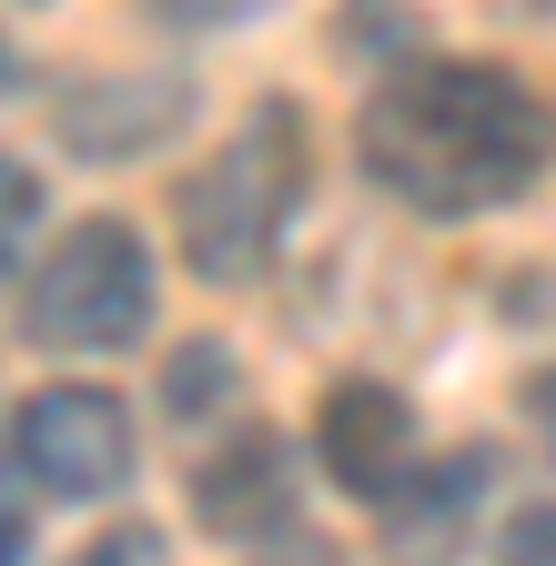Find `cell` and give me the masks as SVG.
<instances>
[{
  "mask_svg": "<svg viewBox=\"0 0 556 566\" xmlns=\"http://www.w3.org/2000/svg\"><path fill=\"white\" fill-rule=\"evenodd\" d=\"M355 142L415 212H496L556 163V112L506 61H405L365 92Z\"/></svg>",
  "mask_w": 556,
  "mask_h": 566,
  "instance_id": "obj_1",
  "label": "cell"
},
{
  "mask_svg": "<svg viewBox=\"0 0 556 566\" xmlns=\"http://www.w3.org/2000/svg\"><path fill=\"white\" fill-rule=\"evenodd\" d=\"M304 112L294 102H263L233 153H213L182 192H172V233H182V263L202 283H253L273 263V243H284L294 202H304Z\"/></svg>",
  "mask_w": 556,
  "mask_h": 566,
  "instance_id": "obj_2",
  "label": "cell"
},
{
  "mask_svg": "<svg viewBox=\"0 0 556 566\" xmlns=\"http://www.w3.org/2000/svg\"><path fill=\"white\" fill-rule=\"evenodd\" d=\"M153 324V253L122 212H92L51 243V263L21 294V334L51 354H112Z\"/></svg>",
  "mask_w": 556,
  "mask_h": 566,
  "instance_id": "obj_3",
  "label": "cell"
},
{
  "mask_svg": "<svg viewBox=\"0 0 556 566\" xmlns=\"http://www.w3.org/2000/svg\"><path fill=\"white\" fill-rule=\"evenodd\" d=\"M11 455L41 495H112L132 475V415H122L112 385H51V395L21 405Z\"/></svg>",
  "mask_w": 556,
  "mask_h": 566,
  "instance_id": "obj_4",
  "label": "cell"
},
{
  "mask_svg": "<svg viewBox=\"0 0 556 566\" xmlns=\"http://www.w3.org/2000/svg\"><path fill=\"white\" fill-rule=\"evenodd\" d=\"M314 455L344 495H365V506H395L405 495V465H415V405L395 385H334L324 415H314Z\"/></svg>",
  "mask_w": 556,
  "mask_h": 566,
  "instance_id": "obj_5",
  "label": "cell"
},
{
  "mask_svg": "<svg viewBox=\"0 0 556 566\" xmlns=\"http://www.w3.org/2000/svg\"><path fill=\"white\" fill-rule=\"evenodd\" d=\"M192 112V92L153 82V71H102V82H82L72 102H61V142H72L82 163H132V153H153V142Z\"/></svg>",
  "mask_w": 556,
  "mask_h": 566,
  "instance_id": "obj_6",
  "label": "cell"
},
{
  "mask_svg": "<svg viewBox=\"0 0 556 566\" xmlns=\"http://www.w3.org/2000/svg\"><path fill=\"white\" fill-rule=\"evenodd\" d=\"M192 516L233 536V546H294V475H284V446L273 436H243L223 446L213 465L192 475Z\"/></svg>",
  "mask_w": 556,
  "mask_h": 566,
  "instance_id": "obj_7",
  "label": "cell"
},
{
  "mask_svg": "<svg viewBox=\"0 0 556 566\" xmlns=\"http://www.w3.org/2000/svg\"><path fill=\"white\" fill-rule=\"evenodd\" d=\"M162 395H172L182 424H192V415H213V405L233 395V354H223V344H182V354H172V375H162Z\"/></svg>",
  "mask_w": 556,
  "mask_h": 566,
  "instance_id": "obj_8",
  "label": "cell"
},
{
  "mask_svg": "<svg viewBox=\"0 0 556 566\" xmlns=\"http://www.w3.org/2000/svg\"><path fill=\"white\" fill-rule=\"evenodd\" d=\"M31 233H41V172L0 153V273L21 263V243H31Z\"/></svg>",
  "mask_w": 556,
  "mask_h": 566,
  "instance_id": "obj_9",
  "label": "cell"
},
{
  "mask_svg": "<svg viewBox=\"0 0 556 566\" xmlns=\"http://www.w3.org/2000/svg\"><path fill=\"white\" fill-rule=\"evenodd\" d=\"M132 556H162V536H153V526H112V536L92 546V566H132Z\"/></svg>",
  "mask_w": 556,
  "mask_h": 566,
  "instance_id": "obj_10",
  "label": "cell"
},
{
  "mask_svg": "<svg viewBox=\"0 0 556 566\" xmlns=\"http://www.w3.org/2000/svg\"><path fill=\"white\" fill-rule=\"evenodd\" d=\"M526 415H536V436L556 446V375H536V385H526Z\"/></svg>",
  "mask_w": 556,
  "mask_h": 566,
  "instance_id": "obj_11",
  "label": "cell"
},
{
  "mask_svg": "<svg viewBox=\"0 0 556 566\" xmlns=\"http://www.w3.org/2000/svg\"><path fill=\"white\" fill-rule=\"evenodd\" d=\"M516 546H526V556H536V546H556V516H526V526H516Z\"/></svg>",
  "mask_w": 556,
  "mask_h": 566,
  "instance_id": "obj_12",
  "label": "cell"
},
{
  "mask_svg": "<svg viewBox=\"0 0 556 566\" xmlns=\"http://www.w3.org/2000/svg\"><path fill=\"white\" fill-rule=\"evenodd\" d=\"M0 556H21V516L11 506H0Z\"/></svg>",
  "mask_w": 556,
  "mask_h": 566,
  "instance_id": "obj_13",
  "label": "cell"
}]
</instances>
